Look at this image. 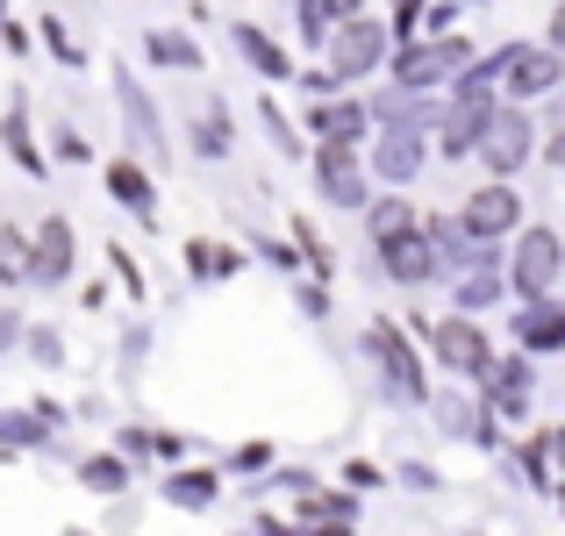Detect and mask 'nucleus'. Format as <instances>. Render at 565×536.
Returning <instances> with one entry per match:
<instances>
[{"instance_id":"1","label":"nucleus","mask_w":565,"mask_h":536,"mask_svg":"<svg viewBox=\"0 0 565 536\" xmlns=\"http://www.w3.org/2000/svg\"><path fill=\"white\" fill-rule=\"evenodd\" d=\"M466 65H472V43H466V36H429V43H408V51H401L394 79L408 86V94H429V86L458 79Z\"/></svg>"},{"instance_id":"2","label":"nucleus","mask_w":565,"mask_h":536,"mask_svg":"<svg viewBox=\"0 0 565 536\" xmlns=\"http://www.w3.org/2000/svg\"><path fill=\"white\" fill-rule=\"evenodd\" d=\"M530 151H537V122H530L523 108H494L487 115V137H480V158L494 179H515L530 165Z\"/></svg>"},{"instance_id":"3","label":"nucleus","mask_w":565,"mask_h":536,"mask_svg":"<svg viewBox=\"0 0 565 536\" xmlns=\"http://www.w3.org/2000/svg\"><path fill=\"white\" fill-rule=\"evenodd\" d=\"M558 272H565V236L523 229V244H515V293H523V301H544V293L558 287Z\"/></svg>"},{"instance_id":"4","label":"nucleus","mask_w":565,"mask_h":536,"mask_svg":"<svg viewBox=\"0 0 565 536\" xmlns=\"http://www.w3.org/2000/svg\"><path fill=\"white\" fill-rule=\"evenodd\" d=\"M386 57V29L365 22V14H351V22L330 29V72L337 79H359V72H380Z\"/></svg>"},{"instance_id":"5","label":"nucleus","mask_w":565,"mask_h":536,"mask_svg":"<svg viewBox=\"0 0 565 536\" xmlns=\"http://www.w3.org/2000/svg\"><path fill=\"white\" fill-rule=\"evenodd\" d=\"M365 351L380 357V372H386V386H394L401 400H423L429 394V379H423V357L408 351V336L394 330V322H373V330H365Z\"/></svg>"},{"instance_id":"6","label":"nucleus","mask_w":565,"mask_h":536,"mask_svg":"<svg viewBox=\"0 0 565 536\" xmlns=\"http://www.w3.org/2000/svg\"><path fill=\"white\" fill-rule=\"evenodd\" d=\"M558 79H565V57L552 51V43H509V65H501V86H509L515 100H537V94H552Z\"/></svg>"},{"instance_id":"7","label":"nucleus","mask_w":565,"mask_h":536,"mask_svg":"<svg viewBox=\"0 0 565 536\" xmlns=\"http://www.w3.org/2000/svg\"><path fill=\"white\" fill-rule=\"evenodd\" d=\"M515 222H523V201H515V186H480L466 207H458V229L480 236V244H501Z\"/></svg>"},{"instance_id":"8","label":"nucleus","mask_w":565,"mask_h":536,"mask_svg":"<svg viewBox=\"0 0 565 536\" xmlns=\"http://www.w3.org/2000/svg\"><path fill=\"white\" fill-rule=\"evenodd\" d=\"M429 344H437V357H444L451 372H466V379H487V365H494V351H487V336L472 330L466 315L437 322V330H429Z\"/></svg>"},{"instance_id":"9","label":"nucleus","mask_w":565,"mask_h":536,"mask_svg":"<svg viewBox=\"0 0 565 536\" xmlns=\"http://www.w3.org/2000/svg\"><path fill=\"white\" fill-rule=\"evenodd\" d=\"M316 179H322V201L330 207H365V172H359V158H351V143H322Z\"/></svg>"},{"instance_id":"10","label":"nucleus","mask_w":565,"mask_h":536,"mask_svg":"<svg viewBox=\"0 0 565 536\" xmlns=\"http://www.w3.org/2000/svg\"><path fill=\"white\" fill-rule=\"evenodd\" d=\"M380 265L386 279H401V287H423L429 272H437V244H429V229H401L380 244Z\"/></svg>"},{"instance_id":"11","label":"nucleus","mask_w":565,"mask_h":536,"mask_svg":"<svg viewBox=\"0 0 565 536\" xmlns=\"http://www.w3.org/2000/svg\"><path fill=\"white\" fill-rule=\"evenodd\" d=\"M487 415H501V422H523L530 415V365L523 357H494L487 365Z\"/></svg>"},{"instance_id":"12","label":"nucleus","mask_w":565,"mask_h":536,"mask_svg":"<svg viewBox=\"0 0 565 536\" xmlns=\"http://www.w3.org/2000/svg\"><path fill=\"white\" fill-rule=\"evenodd\" d=\"M487 115H494V94H458V108L444 115V158H466V151H480V137H487Z\"/></svg>"},{"instance_id":"13","label":"nucleus","mask_w":565,"mask_h":536,"mask_svg":"<svg viewBox=\"0 0 565 536\" xmlns=\"http://www.w3.org/2000/svg\"><path fill=\"white\" fill-rule=\"evenodd\" d=\"M373 165H380L386 186H408V179L423 172V129H386L380 151H373Z\"/></svg>"},{"instance_id":"14","label":"nucleus","mask_w":565,"mask_h":536,"mask_svg":"<svg viewBox=\"0 0 565 536\" xmlns=\"http://www.w3.org/2000/svg\"><path fill=\"white\" fill-rule=\"evenodd\" d=\"M65 272H72V229H65V222H43L36 250H29V279H43V287H57Z\"/></svg>"},{"instance_id":"15","label":"nucleus","mask_w":565,"mask_h":536,"mask_svg":"<svg viewBox=\"0 0 565 536\" xmlns=\"http://www.w3.org/2000/svg\"><path fill=\"white\" fill-rule=\"evenodd\" d=\"M515 336H523V351H565V308L544 293V301L523 308V322H515Z\"/></svg>"},{"instance_id":"16","label":"nucleus","mask_w":565,"mask_h":536,"mask_svg":"<svg viewBox=\"0 0 565 536\" xmlns=\"http://www.w3.org/2000/svg\"><path fill=\"white\" fill-rule=\"evenodd\" d=\"M365 122H373V115H365L359 100H330V108L308 115V129H316L322 143H359V137H365Z\"/></svg>"},{"instance_id":"17","label":"nucleus","mask_w":565,"mask_h":536,"mask_svg":"<svg viewBox=\"0 0 565 536\" xmlns=\"http://www.w3.org/2000/svg\"><path fill=\"white\" fill-rule=\"evenodd\" d=\"M236 51H244V57H250V65H258V72H265V79H294V57H287V51H279V43H273V36H265V29H250V22H236Z\"/></svg>"},{"instance_id":"18","label":"nucleus","mask_w":565,"mask_h":536,"mask_svg":"<svg viewBox=\"0 0 565 536\" xmlns=\"http://www.w3.org/2000/svg\"><path fill=\"white\" fill-rule=\"evenodd\" d=\"M115 100L129 108V137H137L143 151H166V137H158V108L143 100V86L137 79H115Z\"/></svg>"},{"instance_id":"19","label":"nucleus","mask_w":565,"mask_h":536,"mask_svg":"<svg viewBox=\"0 0 565 536\" xmlns=\"http://www.w3.org/2000/svg\"><path fill=\"white\" fill-rule=\"evenodd\" d=\"M108 193H115V201H122L129 207V215H143V222H151V179H143L137 165H122V158H115V165H108Z\"/></svg>"},{"instance_id":"20","label":"nucleus","mask_w":565,"mask_h":536,"mask_svg":"<svg viewBox=\"0 0 565 536\" xmlns=\"http://www.w3.org/2000/svg\"><path fill=\"white\" fill-rule=\"evenodd\" d=\"M494 301H501V272H494V265H472V272L458 279V308L480 315V308H494Z\"/></svg>"},{"instance_id":"21","label":"nucleus","mask_w":565,"mask_h":536,"mask_svg":"<svg viewBox=\"0 0 565 536\" xmlns=\"http://www.w3.org/2000/svg\"><path fill=\"white\" fill-rule=\"evenodd\" d=\"M373 244H386V236H401V229H415V207L408 201H394V193H386V201H373Z\"/></svg>"},{"instance_id":"22","label":"nucleus","mask_w":565,"mask_h":536,"mask_svg":"<svg viewBox=\"0 0 565 536\" xmlns=\"http://www.w3.org/2000/svg\"><path fill=\"white\" fill-rule=\"evenodd\" d=\"M373 115H380V122H394V129H423V122H429V115H423V100H415L408 86H401V94H386Z\"/></svg>"},{"instance_id":"23","label":"nucleus","mask_w":565,"mask_h":536,"mask_svg":"<svg viewBox=\"0 0 565 536\" xmlns=\"http://www.w3.org/2000/svg\"><path fill=\"white\" fill-rule=\"evenodd\" d=\"M151 57H158V65H180V72H201V51H193L186 36H172V29L151 36Z\"/></svg>"},{"instance_id":"24","label":"nucleus","mask_w":565,"mask_h":536,"mask_svg":"<svg viewBox=\"0 0 565 536\" xmlns=\"http://www.w3.org/2000/svg\"><path fill=\"white\" fill-rule=\"evenodd\" d=\"M166 494L180 501V508H207V501H215V480H207V472H186V480L172 472V486H166Z\"/></svg>"},{"instance_id":"25","label":"nucleus","mask_w":565,"mask_h":536,"mask_svg":"<svg viewBox=\"0 0 565 536\" xmlns=\"http://www.w3.org/2000/svg\"><path fill=\"white\" fill-rule=\"evenodd\" d=\"M193 143H201L207 158H222V151H230V129H222V108H207V115H201V129H193Z\"/></svg>"},{"instance_id":"26","label":"nucleus","mask_w":565,"mask_h":536,"mask_svg":"<svg viewBox=\"0 0 565 536\" xmlns=\"http://www.w3.org/2000/svg\"><path fill=\"white\" fill-rule=\"evenodd\" d=\"M8 151H14V165H22V172H43L36 143H29V129H22V115H8Z\"/></svg>"},{"instance_id":"27","label":"nucleus","mask_w":565,"mask_h":536,"mask_svg":"<svg viewBox=\"0 0 565 536\" xmlns=\"http://www.w3.org/2000/svg\"><path fill=\"white\" fill-rule=\"evenodd\" d=\"M86 486L115 494V486H129V465H122V458H94V465H86Z\"/></svg>"},{"instance_id":"28","label":"nucleus","mask_w":565,"mask_h":536,"mask_svg":"<svg viewBox=\"0 0 565 536\" xmlns=\"http://www.w3.org/2000/svg\"><path fill=\"white\" fill-rule=\"evenodd\" d=\"M301 29H308V36H330V29H337V14H330V0H301Z\"/></svg>"},{"instance_id":"29","label":"nucleus","mask_w":565,"mask_h":536,"mask_svg":"<svg viewBox=\"0 0 565 536\" xmlns=\"http://www.w3.org/2000/svg\"><path fill=\"white\" fill-rule=\"evenodd\" d=\"M0 272H29V250H22L14 229H0Z\"/></svg>"},{"instance_id":"30","label":"nucleus","mask_w":565,"mask_h":536,"mask_svg":"<svg viewBox=\"0 0 565 536\" xmlns=\"http://www.w3.org/2000/svg\"><path fill=\"white\" fill-rule=\"evenodd\" d=\"M43 43H51V51H57V57H65V65H72V57H79V43H72V36H65V22H43Z\"/></svg>"},{"instance_id":"31","label":"nucleus","mask_w":565,"mask_h":536,"mask_svg":"<svg viewBox=\"0 0 565 536\" xmlns=\"http://www.w3.org/2000/svg\"><path fill=\"white\" fill-rule=\"evenodd\" d=\"M193 265H201V272H230V250H207V244H193Z\"/></svg>"},{"instance_id":"32","label":"nucleus","mask_w":565,"mask_h":536,"mask_svg":"<svg viewBox=\"0 0 565 536\" xmlns=\"http://www.w3.org/2000/svg\"><path fill=\"white\" fill-rule=\"evenodd\" d=\"M265 129H273L279 151H294V129H287V115H279V108H265Z\"/></svg>"},{"instance_id":"33","label":"nucleus","mask_w":565,"mask_h":536,"mask_svg":"<svg viewBox=\"0 0 565 536\" xmlns=\"http://www.w3.org/2000/svg\"><path fill=\"white\" fill-rule=\"evenodd\" d=\"M544 158H552V165H558V172H565V122H558V129H552V143H544Z\"/></svg>"},{"instance_id":"34","label":"nucleus","mask_w":565,"mask_h":536,"mask_svg":"<svg viewBox=\"0 0 565 536\" xmlns=\"http://www.w3.org/2000/svg\"><path fill=\"white\" fill-rule=\"evenodd\" d=\"M359 8H365V0H330V14H337V22H351Z\"/></svg>"},{"instance_id":"35","label":"nucleus","mask_w":565,"mask_h":536,"mask_svg":"<svg viewBox=\"0 0 565 536\" xmlns=\"http://www.w3.org/2000/svg\"><path fill=\"white\" fill-rule=\"evenodd\" d=\"M544 43H552V51L565 57V8H558V22H552V36H544Z\"/></svg>"},{"instance_id":"36","label":"nucleus","mask_w":565,"mask_h":536,"mask_svg":"<svg viewBox=\"0 0 565 536\" xmlns=\"http://www.w3.org/2000/svg\"><path fill=\"white\" fill-rule=\"evenodd\" d=\"M544 451H552V458H558V465H565V429H558V437H544Z\"/></svg>"},{"instance_id":"37","label":"nucleus","mask_w":565,"mask_h":536,"mask_svg":"<svg viewBox=\"0 0 565 536\" xmlns=\"http://www.w3.org/2000/svg\"><path fill=\"white\" fill-rule=\"evenodd\" d=\"M558 501H565V486H558Z\"/></svg>"},{"instance_id":"38","label":"nucleus","mask_w":565,"mask_h":536,"mask_svg":"<svg viewBox=\"0 0 565 536\" xmlns=\"http://www.w3.org/2000/svg\"><path fill=\"white\" fill-rule=\"evenodd\" d=\"M394 8H401V0H394Z\"/></svg>"}]
</instances>
